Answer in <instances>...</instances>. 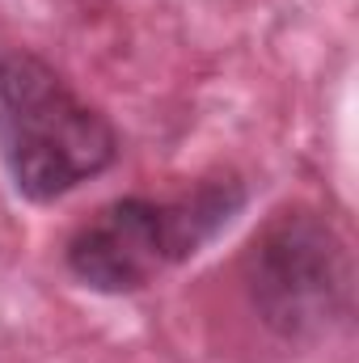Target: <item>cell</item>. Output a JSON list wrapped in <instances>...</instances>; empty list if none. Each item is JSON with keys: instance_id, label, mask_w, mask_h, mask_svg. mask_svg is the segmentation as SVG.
Instances as JSON below:
<instances>
[{"instance_id": "6da1fadb", "label": "cell", "mask_w": 359, "mask_h": 363, "mask_svg": "<svg viewBox=\"0 0 359 363\" xmlns=\"http://www.w3.org/2000/svg\"><path fill=\"white\" fill-rule=\"evenodd\" d=\"M123 144L114 123L89 106L43 55L0 47V157L26 203H55L106 174Z\"/></svg>"}, {"instance_id": "7a4b0ae2", "label": "cell", "mask_w": 359, "mask_h": 363, "mask_svg": "<svg viewBox=\"0 0 359 363\" xmlns=\"http://www.w3.org/2000/svg\"><path fill=\"white\" fill-rule=\"evenodd\" d=\"M245 199V182L233 174L199 182L174 199H114L68 237L64 267L77 283L101 296L140 291L165 271L190 262L207 241H216L241 216Z\"/></svg>"}, {"instance_id": "3957f363", "label": "cell", "mask_w": 359, "mask_h": 363, "mask_svg": "<svg viewBox=\"0 0 359 363\" xmlns=\"http://www.w3.org/2000/svg\"><path fill=\"white\" fill-rule=\"evenodd\" d=\"M241 283L258 321L309 342L351 313V254L334 224L309 207L270 216L241 258Z\"/></svg>"}]
</instances>
